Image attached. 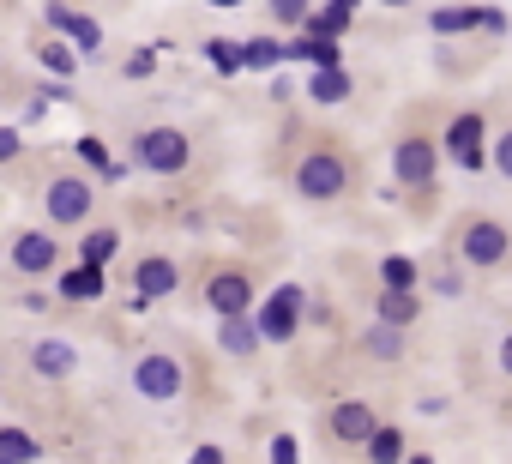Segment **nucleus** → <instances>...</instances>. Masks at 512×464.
<instances>
[{"label":"nucleus","instance_id":"27","mask_svg":"<svg viewBox=\"0 0 512 464\" xmlns=\"http://www.w3.org/2000/svg\"><path fill=\"white\" fill-rule=\"evenodd\" d=\"M350 25V7H338V0H332V13H320V19H308V37H338Z\"/></svg>","mask_w":512,"mask_h":464},{"label":"nucleus","instance_id":"28","mask_svg":"<svg viewBox=\"0 0 512 464\" xmlns=\"http://www.w3.org/2000/svg\"><path fill=\"white\" fill-rule=\"evenodd\" d=\"M284 49L278 43H241V67H278Z\"/></svg>","mask_w":512,"mask_h":464},{"label":"nucleus","instance_id":"8","mask_svg":"<svg viewBox=\"0 0 512 464\" xmlns=\"http://www.w3.org/2000/svg\"><path fill=\"white\" fill-rule=\"evenodd\" d=\"M464 260H470V266H500V260H506V229H500L494 217H482V223L464 229Z\"/></svg>","mask_w":512,"mask_h":464},{"label":"nucleus","instance_id":"7","mask_svg":"<svg viewBox=\"0 0 512 464\" xmlns=\"http://www.w3.org/2000/svg\"><path fill=\"white\" fill-rule=\"evenodd\" d=\"M43 205H49L55 223H79V217L91 211V181H79V175H55L49 193H43Z\"/></svg>","mask_w":512,"mask_h":464},{"label":"nucleus","instance_id":"36","mask_svg":"<svg viewBox=\"0 0 512 464\" xmlns=\"http://www.w3.org/2000/svg\"><path fill=\"white\" fill-rule=\"evenodd\" d=\"M211 7H241V0H211Z\"/></svg>","mask_w":512,"mask_h":464},{"label":"nucleus","instance_id":"18","mask_svg":"<svg viewBox=\"0 0 512 464\" xmlns=\"http://www.w3.org/2000/svg\"><path fill=\"white\" fill-rule=\"evenodd\" d=\"M362 452H368L374 464H392V458H404V434H398V428H386V422H374V428H368V440H362Z\"/></svg>","mask_w":512,"mask_h":464},{"label":"nucleus","instance_id":"22","mask_svg":"<svg viewBox=\"0 0 512 464\" xmlns=\"http://www.w3.org/2000/svg\"><path fill=\"white\" fill-rule=\"evenodd\" d=\"M380 284H386V290H416V260L392 254V260L380 266Z\"/></svg>","mask_w":512,"mask_h":464},{"label":"nucleus","instance_id":"38","mask_svg":"<svg viewBox=\"0 0 512 464\" xmlns=\"http://www.w3.org/2000/svg\"><path fill=\"white\" fill-rule=\"evenodd\" d=\"M338 7H350V13H356V0H338Z\"/></svg>","mask_w":512,"mask_h":464},{"label":"nucleus","instance_id":"11","mask_svg":"<svg viewBox=\"0 0 512 464\" xmlns=\"http://www.w3.org/2000/svg\"><path fill=\"white\" fill-rule=\"evenodd\" d=\"M446 145H452V157H458L464 169H482V163H488V157H482V115H458L452 133H446Z\"/></svg>","mask_w":512,"mask_h":464},{"label":"nucleus","instance_id":"16","mask_svg":"<svg viewBox=\"0 0 512 464\" xmlns=\"http://www.w3.org/2000/svg\"><path fill=\"white\" fill-rule=\"evenodd\" d=\"M374 422H380V416H374V410H368V404H356V398H350V404H338V410H332V434H338V440H350V446H362V440H368V428H374Z\"/></svg>","mask_w":512,"mask_h":464},{"label":"nucleus","instance_id":"25","mask_svg":"<svg viewBox=\"0 0 512 464\" xmlns=\"http://www.w3.org/2000/svg\"><path fill=\"white\" fill-rule=\"evenodd\" d=\"M43 67H49V73H61V79H73L79 49H67V43H43Z\"/></svg>","mask_w":512,"mask_h":464},{"label":"nucleus","instance_id":"24","mask_svg":"<svg viewBox=\"0 0 512 464\" xmlns=\"http://www.w3.org/2000/svg\"><path fill=\"white\" fill-rule=\"evenodd\" d=\"M79 157H85L91 169H103V181H121V175H127V169H121V163H115V157H109L97 139H79Z\"/></svg>","mask_w":512,"mask_h":464},{"label":"nucleus","instance_id":"3","mask_svg":"<svg viewBox=\"0 0 512 464\" xmlns=\"http://www.w3.org/2000/svg\"><path fill=\"white\" fill-rule=\"evenodd\" d=\"M133 386H139V398H151V404H169V398H181L187 374H181V362H175V356H139V368H133Z\"/></svg>","mask_w":512,"mask_h":464},{"label":"nucleus","instance_id":"32","mask_svg":"<svg viewBox=\"0 0 512 464\" xmlns=\"http://www.w3.org/2000/svg\"><path fill=\"white\" fill-rule=\"evenodd\" d=\"M19 151H25V139H19V133H13V127H0V163H13V157H19Z\"/></svg>","mask_w":512,"mask_h":464},{"label":"nucleus","instance_id":"21","mask_svg":"<svg viewBox=\"0 0 512 464\" xmlns=\"http://www.w3.org/2000/svg\"><path fill=\"white\" fill-rule=\"evenodd\" d=\"M380 320L410 326V320H416V296H410V290H386V284H380Z\"/></svg>","mask_w":512,"mask_h":464},{"label":"nucleus","instance_id":"2","mask_svg":"<svg viewBox=\"0 0 512 464\" xmlns=\"http://www.w3.org/2000/svg\"><path fill=\"white\" fill-rule=\"evenodd\" d=\"M133 157H139L145 169H157V175H175V169H187V133H175V127H151V133H139Z\"/></svg>","mask_w":512,"mask_h":464},{"label":"nucleus","instance_id":"35","mask_svg":"<svg viewBox=\"0 0 512 464\" xmlns=\"http://www.w3.org/2000/svg\"><path fill=\"white\" fill-rule=\"evenodd\" d=\"M500 368L512 374V332H506V344H500Z\"/></svg>","mask_w":512,"mask_h":464},{"label":"nucleus","instance_id":"26","mask_svg":"<svg viewBox=\"0 0 512 464\" xmlns=\"http://www.w3.org/2000/svg\"><path fill=\"white\" fill-rule=\"evenodd\" d=\"M0 458H19L25 464V458H37V440L19 434V428H0Z\"/></svg>","mask_w":512,"mask_h":464},{"label":"nucleus","instance_id":"14","mask_svg":"<svg viewBox=\"0 0 512 464\" xmlns=\"http://www.w3.org/2000/svg\"><path fill=\"white\" fill-rule=\"evenodd\" d=\"M133 284H139V302H151V296H169L181 284V272H175V260H139Z\"/></svg>","mask_w":512,"mask_h":464},{"label":"nucleus","instance_id":"12","mask_svg":"<svg viewBox=\"0 0 512 464\" xmlns=\"http://www.w3.org/2000/svg\"><path fill=\"white\" fill-rule=\"evenodd\" d=\"M31 368H37L43 380H67V374H79V350L61 344V338H43V344L31 350Z\"/></svg>","mask_w":512,"mask_h":464},{"label":"nucleus","instance_id":"29","mask_svg":"<svg viewBox=\"0 0 512 464\" xmlns=\"http://www.w3.org/2000/svg\"><path fill=\"white\" fill-rule=\"evenodd\" d=\"M272 19H284V25H302V19H308V0H272Z\"/></svg>","mask_w":512,"mask_h":464},{"label":"nucleus","instance_id":"30","mask_svg":"<svg viewBox=\"0 0 512 464\" xmlns=\"http://www.w3.org/2000/svg\"><path fill=\"white\" fill-rule=\"evenodd\" d=\"M205 55H211V67H223V73H235V67H241V49H229V43H211Z\"/></svg>","mask_w":512,"mask_h":464},{"label":"nucleus","instance_id":"10","mask_svg":"<svg viewBox=\"0 0 512 464\" xmlns=\"http://www.w3.org/2000/svg\"><path fill=\"white\" fill-rule=\"evenodd\" d=\"M13 266L19 272H55V236L49 229H25L13 242Z\"/></svg>","mask_w":512,"mask_h":464},{"label":"nucleus","instance_id":"19","mask_svg":"<svg viewBox=\"0 0 512 464\" xmlns=\"http://www.w3.org/2000/svg\"><path fill=\"white\" fill-rule=\"evenodd\" d=\"M362 344H368V356H380V362H398V356H404V326L380 320V326H374V332H368Z\"/></svg>","mask_w":512,"mask_h":464},{"label":"nucleus","instance_id":"17","mask_svg":"<svg viewBox=\"0 0 512 464\" xmlns=\"http://www.w3.org/2000/svg\"><path fill=\"white\" fill-rule=\"evenodd\" d=\"M308 97H314V103H344V97H350V67H344V61L320 67V73L308 79Z\"/></svg>","mask_w":512,"mask_h":464},{"label":"nucleus","instance_id":"4","mask_svg":"<svg viewBox=\"0 0 512 464\" xmlns=\"http://www.w3.org/2000/svg\"><path fill=\"white\" fill-rule=\"evenodd\" d=\"M253 326H260V338H296V326H302V290L296 284H284V290H272L266 296V308L253 314Z\"/></svg>","mask_w":512,"mask_h":464},{"label":"nucleus","instance_id":"6","mask_svg":"<svg viewBox=\"0 0 512 464\" xmlns=\"http://www.w3.org/2000/svg\"><path fill=\"white\" fill-rule=\"evenodd\" d=\"M434 169H440V151H434L428 139H404V145L392 151V175H398L404 187H428Z\"/></svg>","mask_w":512,"mask_h":464},{"label":"nucleus","instance_id":"37","mask_svg":"<svg viewBox=\"0 0 512 464\" xmlns=\"http://www.w3.org/2000/svg\"><path fill=\"white\" fill-rule=\"evenodd\" d=\"M386 7H410V0H386Z\"/></svg>","mask_w":512,"mask_h":464},{"label":"nucleus","instance_id":"31","mask_svg":"<svg viewBox=\"0 0 512 464\" xmlns=\"http://www.w3.org/2000/svg\"><path fill=\"white\" fill-rule=\"evenodd\" d=\"M272 458H278V464H290V458H302V446H296V434H278V440H272Z\"/></svg>","mask_w":512,"mask_h":464},{"label":"nucleus","instance_id":"20","mask_svg":"<svg viewBox=\"0 0 512 464\" xmlns=\"http://www.w3.org/2000/svg\"><path fill=\"white\" fill-rule=\"evenodd\" d=\"M434 31L452 37V31H482V7H440L434 13Z\"/></svg>","mask_w":512,"mask_h":464},{"label":"nucleus","instance_id":"23","mask_svg":"<svg viewBox=\"0 0 512 464\" xmlns=\"http://www.w3.org/2000/svg\"><path fill=\"white\" fill-rule=\"evenodd\" d=\"M115 248H121L115 229H91V236H85V260H91V266H109V260H115Z\"/></svg>","mask_w":512,"mask_h":464},{"label":"nucleus","instance_id":"34","mask_svg":"<svg viewBox=\"0 0 512 464\" xmlns=\"http://www.w3.org/2000/svg\"><path fill=\"white\" fill-rule=\"evenodd\" d=\"M151 67H157V61H151V55H145V49H139V55H127V73H133V79H145V73H151Z\"/></svg>","mask_w":512,"mask_h":464},{"label":"nucleus","instance_id":"1","mask_svg":"<svg viewBox=\"0 0 512 464\" xmlns=\"http://www.w3.org/2000/svg\"><path fill=\"white\" fill-rule=\"evenodd\" d=\"M344 181H350V169H344V157H332V151H314V157L296 163V193H302V199H338Z\"/></svg>","mask_w":512,"mask_h":464},{"label":"nucleus","instance_id":"15","mask_svg":"<svg viewBox=\"0 0 512 464\" xmlns=\"http://www.w3.org/2000/svg\"><path fill=\"white\" fill-rule=\"evenodd\" d=\"M103 272H109V266H91V260H85V266H73V272H67V278H55V284H61V296H73V302H97V296L109 290V278H103Z\"/></svg>","mask_w":512,"mask_h":464},{"label":"nucleus","instance_id":"13","mask_svg":"<svg viewBox=\"0 0 512 464\" xmlns=\"http://www.w3.org/2000/svg\"><path fill=\"white\" fill-rule=\"evenodd\" d=\"M217 344L229 350V356H253L266 338H260V326H253V314H223V326H217Z\"/></svg>","mask_w":512,"mask_h":464},{"label":"nucleus","instance_id":"5","mask_svg":"<svg viewBox=\"0 0 512 464\" xmlns=\"http://www.w3.org/2000/svg\"><path fill=\"white\" fill-rule=\"evenodd\" d=\"M49 25H55V37H67L79 55H97V49H103V25L85 19V13H73V0H49Z\"/></svg>","mask_w":512,"mask_h":464},{"label":"nucleus","instance_id":"9","mask_svg":"<svg viewBox=\"0 0 512 464\" xmlns=\"http://www.w3.org/2000/svg\"><path fill=\"white\" fill-rule=\"evenodd\" d=\"M205 302H211L217 314H247V308H253V278H241V272H217V278L205 284Z\"/></svg>","mask_w":512,"mask_h":464},{"label":"nucleus","instance_id":"33","mask_svg":"<svg viewBox=\"0 0 512 464\" xmlns=\"http://www.w3.org/2000/svg\"><path fill=\"white\" fill-rule=\"evenodd\" d=\"M494 169L512 181V133H500V145H494Z\"/></svg>","mask_w":512,"mask_h":464}]
</instances>
